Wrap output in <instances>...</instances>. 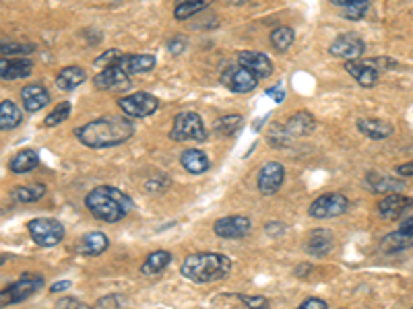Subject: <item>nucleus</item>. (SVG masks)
<instances>
[{
	"label": "nucleus",
	"mask_w": 413,
	"mask_h": 309,
	"mask_svg": "<svg viewBox=\"0 0 413 309\" xmlns=\"http://www.w3.org/2000/svg\"><path fill=\"white\" fill-rule=\"evenodd\" d=\"M341 8V15L345 17V19H349V21H360L366 13H368V8H370V0H353V2H349V4H345V6H339Z\"/></svg>",
	"instance_id": "f704fd0d"
},
{
	"label": "nucleus",
	"mask_w": 413,
	"mask_h": 309,
	"mask_svg": "<svg viewBox=\"0 0 413 309\" xmlns=\"http://www.w3.org/2000/svg\"><path fill=\"white\" fill-rule=\"evenodd\" d=\"M122 52L120 50H108V52H104L102 56H97L95 58V66H100V69H108V66H112V64H118L120 60H122Z\"/></svg>",
	"instance_id": "58836bf2"
},
{
	"label": "nucleus",
	"mask_w": 413,
	"mask_h": 309,
	"mask_svg": "<svg viewBox=\"0 0 413 309\" xmlns=\"http://www.w3.org/2000/svg\"><path fill=\"white\" fill-rule=\"evenodd\" d=\"M56 308H79V309H85L87 306L83 303V301H79V299H73V297H67V299H58V303H56Z\"/></svg>",
	"instance_id": "c03bdc74"
},
{
	"label": "nucleus",
	"mask_w": 413,
	"mask_h": 309,
	"mask_svg": "<svg viewBox=\"0 0 413 309\" xmlns=\"http://www.w3.org/2000/svg\"><path fill=\"white\" fill-rule=\"evenodd\" d=\"M397 173L403 175V178H413V161L405 163V165H399L397 167Z\"/></svg>",
	"instance_id": "49530a36"
},
{
	"label": "nucleus",
	"mask_w": 413,
	"mask_h": 309,
	"mask_svg": "<svg viewBox=\"0 0 413 309\" xmlns=\"http://www.w3.org/2000/svg\"><path fill=\"white\" fill-rule=\"evenodd\" d=\"M65 289H71V280H60V282L52 285L50 293H58V291H65Z\"/></svg>",
	"instance_id": "09e8293b"
},
{
	"label": "nucleus",
	"mask_w": 413,
	"mask_h": 309,
	"mask_svg": "<svg viewBox=\"0 0 413 309\" xmlns=\"http://www.w3.org/2000/svg\"><path fill=\"white\" fill-rule=\"evenodd\" d=\"M302 309H327V301H323V299H316V297H312V299H306V301H302Z\"/></svg>",
	"instance_id": "37998d69"
},
{
	"label": "nucleus",
	"mask_w": 413,
	"mask_h": 309,
	"mask_svg": "<svg viewBox=\"0 0 413 309\" xmlns=\"http://www.w3.org/2000/svg\"><path fill=\"white\" fill-rule=\"evenodd\" d=\"M227 4H233V6H240V4H244L246 0H226Z\"/></svg>",
	"instance_id": "864d4df0"
},
{
	"label": "nucleus",
	"mask_w": 413,
	"mask_h": 309,
	"mask_svg": "<svg viewBox=\"0 0 413 309\" xmlns=\"http://www.w3.org/2000/svg\"><path fill=\"white\" fill-rule=\"evenodd\" d=\"M401 231L413 235V217H409V219H405V221H403V225H401Z\"/></svg>",
	"instance_id": "3c124183"
},
{
	"label": "nucleus",
	"mask_w": 413,
	"mask_h": 309,
	"mask_svg": "<svg viewBox=\"0 0 413 309\" xmlns=\"http://www.w3.org/2000/svg\"><path fill=\"white\" fill-rule=\"evenodd\" d=\"M213 0H176L174 4V17L178 21H187L190 17L198 15L201 10H205Z\"/></svg>",
	"instance_id": "c756f323"
},
{
	"label": "nucleus",
	"mask_w": 413,
	"mask_h": 309,
	"mask_svg": "<svg viewBox=\"0 0 413 309\" xmlns=\"http://www.w3.org/2000/svg\"><path fill=\"white\" fill-rule=\"evenodd\" d=\"M238 301H240V303H244L246 308H257V309H266V308H269V299H266V297H261V295H257V297H248V295H238Z\"/></svg>",
	"instance_id": "a19ab883"
},
{
	"label": "nucleus",
	"mask_w": 413,
	"mask_h": 309,
	"mask_svg": "<svg viewBox=\"0 0 413 309\" xmlns=\"http://www.w3.org/2000/svg\"><path fill=\"white\" fill-rule=\"evenodd\" d=\"M108 247H110L108 235H104L102 231H93L83 235V237L79 239V243H76V254H79V256H85V258H93V256L104 254Z\"/></svg>",
	"instance_id": "a211bd4d"
},
{
	"label": "nucleus",
	"mask_w": 413,
	"mask_h": 309,
	"mask_svg": "<svg viewBox=\"0 0 413 309\" xmlns=\"http://www.w3.org/2000/svg\"><path fill=\"white\" fill-rule=\"evenodd\" d=\"M238 64L246 66L248 71H252L259 78H266L273 75V62L269 60V56L263 52H240L238 54Z\"/></svg>",
	"instance_id": "f3484780"
},
{
	"label": "nucleus",
	"mask_w": 413,
	"mask_h": 309,
	"mask_svg": "<svg viewBox=\"0 0 413 309\" xmlns=\"http://www.w3.org/2000/svg\"><path fill=\"white\" fill-rule=\"evenodd\" d=\"M170 138L176 143H187V141L207 143L209 132L203 124V117L196 112H182L174 120V126L170 130Z\"/></svg>",
	"instance_id": "20e7f679"
},
{
	"label": "nucleus",
	"mask_w": 413,
	"mask_h": 309,
	"mask_svg": "<svg viewBox=\"0 0 413 309\" xmlns=\"http://www.w3.org/2000/svg\"><path fill=\"white\" fill-rule=\"evenodd\" d=\"M133 134H135L133 122L120 116L97 117L75 130L76 141L89 149H108V147L124 145Z\"/></svg>",
	"instance_id": "f257e3e1"
},
{
	"label": "nucleus",
	"mask_w": 413,
	"mask_h": 309,
	"mask_svg": "<svg viewBox=\"0 0 413 309\" xmlns=\"http://www.w3.org/2000/svg\"><path fill=\"white\" fill-rule=\"evenodd\" d=\"M124 303V297L120 295H108V297H102L95 301V308H120Z\"/></svg>",
	"instance_id": "79ce46f5"
},
{
	"label": "nucleus",
	"mask_w": 413,
	"mask_h": 309,
	"mask_svg": "<svg viewBox=\"0 0 413 309\" xmlns=\"http://www.w3.org/2000/svg\"><path fill=\"white\" fill-rule=\"evenodd\" d=\"M41 287H43V276L41 274L25 272L19 280H15L13 285H8L2 291L0 303H2V308H6V303H21L25 299H29L34 293H38Z\"/></svg>",
	"instance_id": "423d86ee"
},
{
	"label": "nucleus",
	"mask_w": 413,
	"mask_h": 309,
	"mask_svg": "<svg viewBox=\"0 0 413 309\" xmlns=\"http://www.w3.org/2000/svg\"><path fill=\"white\" fill-rule=\"evenodd\" d=\"M294 41H296V34H294V29L287 27V25H281V27H277V29L271 34V45H273L277 52H287V50L294 45Z\"/></svg>",
	"instance_id": "473e14b6"
},
{
	"label": "nucleus",
	"mask_w": 413,
	"mask_h": 309,
	"mask_svg": "<svg viewBox=\"0 0 413 309\" xmlns=\"http://www.w3.org/2000/svg\"><path fill=\"white\" fill-rule=\"evenodd\" d=\"M36 50L34 43H19V41H2L0 45V54L2 56H13V54H32Z\"/></svg>",
	"instance_id": "4c0bfd02"
},
{
	"label": "nucleus",
	"mask_w": 413,
	"mask_h": 309,
	"mask_svg": "<svg viewBox=\"0 0 413 309\" xmlns=\"http://www.w3.org/2000/svg\"><path fill=\"white\" fill-rule=\"evenodd\" d=\"M366 186L376 194H393L405 190V182L403 180L386 178V175H380V173H368L366 175Z\"/></svg>",
	"instance_id": "b1692460"
},
{
	"label": "nucleus",
	"mask_w": 413,
	"mask_h": 309,
	"mask_svg": "<svg viewBox=\"0 0 413 309\" xmlns=\"http://www.w3.org/2000/svg\"><path fill=\"white\" fill-rule=\"evenodd\" d=\"M264 231H266V235L277 237V235H281V233L285 231V225H283V223H266Z\"/></svg>",
	"instance_id": "a18cd8bd"
},
{
	"label": "nucleus",
	"mask_w": 413,
	"mask_h": 309,
	"mask_svg": "<svg viewBox=\"0 0 413 309\" xmlns=\"http://www.w3.org/2000/svg\"><path fill=\"white\" fill-rule=\"evenodd\" d=\"M308 272H312V264H300V266H296V276H308Z\"/></svg>",
	"instance_id": "8fccbe9b"
},
{
	"label": "nucleus",
	"mask_w": 413,
	"mask_h": 309,
	"mask_svg": "<svg viewBox=\"0 0 413 309\" xmlns=\"http://www.w3.org/2000/svg\"><path fill=\"white\" fill-rule=\"evenodd\" d=\"M39 165V154L38 151L34 149H25L21 153H17L13 159H11V171L13 173H29L34 171L36 167Z\"/></svg>",
	"instance_id": "cd10ccee"
},
{
	"label": "nucleus",
	"mask_w": 413,
	"mask_h": 309,
	"mask_svg": "<svg viewBox=\"0 0 413 309\" xmlns=\"http://www.w3.org/2000/svg\"><path fill=\"white\" fill-rule=\"evenodd\" d=\"M27 231L32 239L41 247H54L65 239V225L50 217H39L27 223Z\"/></svg>",
	"instance_id": "39448f33"
},
{
	"label": "nucleus",
	"mask_w": 413,
	"mask_h": 309,
	"mask_svg": "<svg viewBox=\"0 0 413 309\" xmlns=\"http://www.w3.org/2000/svg\"><path fill=\"white\" fill-rule=\"evenodd\" d=\"M242 124H244V120L242 116H236V114H229V116L219 117V120H215V132L219 134V136H233V134H238L240 132V128H242Z\"/></svg>",
	"instance_id": "72a5a7b5"
},
{
	"label": "nucleus",
	"mask_w": 413,
	"mask_h": 309,
	"mask_svg": "<svg viewBox=\"0 0 413 309\" xmlns=\"http://www.w3.org/2000/svg\"><path fill=\"white\" fill-rule=\"evenodd\" d=\"M333 245H335V235L329 229H314V231L308 233V237L304 241L306 254L314 256V258H323V256L331 254Z\"/></svg>",
	"instance_id": "2eb2a0df"
},
{
	"label": "nucleus",
	"mask_w": 413,
	"mask_h": 309,
	"mask_svg": "<svg viewBox=\"0 0 413 309\" xmlns=\"http://www.w3.org/2000/svg\"><path fill=\"white\" fill-rule=\"evenodd\" d=\"M283 126L290 136H306L316 128V120L310 112H298V114L287 117V122Z\"/></svg>",
	"instance_id": "393cba45"
},
{
	"label": "nucleus",
	"mask_w": 413,
	"mask_h": 309,
	"mask_svg": "<svg viewBox=\"0 0 413 309\" xmlns=\"http://www.w3.org/2000/svg\"><path fill=\"white\" fill-rule=\"evenodd\" d=\"M180 165L187 169L190 175H201L205 173L211 163H209V157L207 153H203L201 149H187L180 153Z\"/></svg>",
	"instance_id": "412c9836"
},
{
	"label": "nucleus",
	"mask_w": 413,
	"mask_h": 309,
	"mask_svg": "<svg viewBox=\"0 0 413 309\" xmlns=\"http://www.w3.org/2000/svg\"><path fill=\"white\" fill-rule=\"evenodd\" d=\"M229 272H231V260L226 254H215V252L190 254L180 266V274L198 285L217 282L226 278Z\"/></svg>",
	"instance_id": "7ed1b4c3"
},
{
	"label": "nucleus",
	"mask_w": 413,
	"mask_h": 309,
	"mask_svg": "<svg viewBox=\"0 0 413 309\" xmlns=\"http://www.w3.org/2000/svg\"><path fill=\"white\" fill-rule=\"evenodd\" d=\"M335 6H345V4H349V2H353V0H331Z\"/></svg>",
	"instance_id": "603ef678"
},
{
	"label": "nucleus",
	"mask_w": 413,
	"mask_h": 309,
	"mask_svg": "<svg viewBox=\"0 0 413 309\" xmlns=\"http://www.w3.org/2000/svg\"><path fill=\"white\" fill-rule=\"evenodd\" d=\"M172 262V254L165 252V250H159V252H153L145 258V262L141 264V274L143 276H155L159 272L163 271L168 264Z\"/></svg>",
	"instance_id": "c85d7f7f"
},
{
	"label": "nucleus",
	"mask_w": 413,
	"mask_h": 309,
	"mask_svg": "<svg viewBox=\"0 0 413 309\" xmlns=\"http://www.w3.org/2000/svg\"><path fill=\"white\" fill-rule=\"evenodd\" d=\"M85 80H87V73L81 66H65L56 75V87L60 91H75Z\"/></svg>",
	"instance_id": "a878e982"
},
{
	"label": "nucleus",
	"mask_w": 413,
	"mask_h": 309,
	"mask_svg": "<svg viewBox=\"0 0 413 309\" xmlns=\"http://www.w3.org/2000/svg\"><path fill=\"white\" fill-rule=\"evenodd\" d=\"M364 50H366L364 39L358 38L356 34H343V36H339L331 43V48H329L331 56L343 58V60H358L364 54Z\"/></svg>",
	"instance_id": "4468645a"
},
{
	"label": "nucleus",
	"mask_w": 413,
	"mask_h": 309,
	"mask_svg": "<svg viewBox=\"0 0 413 309\" xmlns=\"http://www.w3.org/2000/svg\"><path fill=\"white\" fill-rule=\"evenodd\" d=\"M409 247H413V235L401 231V229L386 235L380 243V250L384 254H397V252H403V250H409Z\"/></svg>",
	"instance_id": "bb28decb"
},
{
	"label": "nucleus",
	"mask_w": 413,
	"mask_h": 309,
	"mask_svg": "<svg viewBox=\"0 0 413 309\" xmlns=\"http://www.w3.org/2000/svg\"><path fill=\"white\" fill-rule=\"evenodd\" d=\"M283 182H285V169L277 161L264 163L263 167H261V171H259V178H257L259 192L263 194V196H273V194L279 192Z\"/></svg>",
	"instance_id": "9b49d317"
},
{
	"label": "nucleus",
	"mask_w": 413,
	"mask_h": 309,
	"mask_svg": "<svg viewBox=\"0 0 413 309\" xmlns=\"http://www.w3.org/2000/svg\"><path fill=\"white\" fill-rule=\"evenodd\" d=\"M46 194V186L43 184H27V186H17L11 196L13 200L17 202H23V204H29V202H38L43 198Z\"/></svg>",
	"instance_id": "2f4dec72"
},
{
	"label": "nucleus",
	"mask_w": 413,
	"mask_h": 309,
	"mask_svg": "<svg viewBox=\"0 0 413 309\" xmlns=\"http://www.w3.org/2000/svg\"><path fill=\"white\" fill-rule=\"evenodd\" d=\"M358 130L372 141H384L393 134V124L384 122V120H378V117H368V120L358 122Z\"/></svg>",
	"instance_id": "4be33fe9"
},
{
	"label": "nucleus",
	"mask_w": 413,
	"mask_h": 309,
	"mask_svg": "<svg viewBox=\"0 0 413 309\" xmlns=\"http://www.w3.org/2000/svg\"><path fill=\"white\" fill-rule=\"evenodd\" d=\"M345 71L351 75V77L358 80V85L362 87H374L378 82V77H380V71L376 69L374 64L370 60H347L345 62Z\"/></svg>",
	"instance_id": "dca6fc26"
},
{
	"label": "nucleus",
	"mask_w": 413,
	"mask_h": 309,
	"mask_svg": "<svg viewBox=\"0 0 413 309\" xmlns=\"http://www.w3.org/2000/svg\"><path fill=\"white\" fill-rule=\"evenodd\" d=\"M222 85L227 87L231 93L246 95V93H250V91L257 89L259 77H257L252 71H248L246 66H242V64H238V66H227L226 71H224V75H222Z\"/></svg>",
	"instance_id": "1a4fd4ad"
},
{
	"label": "nucleus",
	"mask_w": 413,
	"mask_h": 309,
	"mask_svg": "<svg viewBox=\"0 0 413 309\" xmlns=\"http://www.w3.org/2000/svg\"><path fill=\"white\" fill-rule=\"evenodd\" d=\"M71 110H73V106H71L69 101L60 103L56 110H52V112L46 116V120H43V126H46V128H54V126H58V124L67 122L69 116H71Z\"/></svg>",
	"instance_id": "c9c22d12"
},
{
	"label": "nucleus",
	"mask_w": 413,
	"mask_h": 309,
	"mask_svg": "<svg viewBox=\"0 0 413 309\" xmlns=\"http://www.w3.org/2000/svg\"><path fill=\"white\" fill-rule=\"evenodd\" d=\"M23 120V112L13 103V101H2L0 103V128L2 130H13L21 124Z\"/></svg>",
	"instance_id": "7c9ffc66"
},
{
	"label": "nucleus",
	"mask_w": 413,
	"mask_h": 309,
	"mask_svg": "<svg viewBox=\"0 0 413 309\" xmlns=\"http://www.w3.org/2000/svg\"><path fill=\"white\" fill-rule=\"evenodd\" d=\"M120 110L124 112V116L128 117H147L153 116L159 108V101L155 95H151L147 91H139L133 95H124L122 99H118Z\"/></svg>",
	"instance_id": "6e6552de"
},
{
	"label": "nucleus",
	"mask_w": 413,
	"mask_h": 309,
	"mask_svg": "<svg viewBox=\"0 0 413 309\" xmlns=\"http://www.w3.org/2000/svg\"><path fill=\"white\" fill-rule=\"evenodd\" d=\"M85 206L95 219L104 223H118L135 208V202L128 194L118 188L100 186L85 196Z\"/></svg>",
	"instance_id": "f03ea898"
},
{
	"label": "nucleus",
	"mask_w": 413,
	"mask_h": 309,
	"mask_svg": "<svg viewBox=\"0 0 413 309\" xmlns=\"http://www.w3.org/2000/svg\"><path fill=\"white\" fill-rule=\"evenodd\" d=\"M93 87L97 91H110V93H124L130 89V75L120 66L112 64L108 69H104L100 75L93 77Z\"/></svg>",
	"instance_id": "9d476101"
},
{
	"label": "nucleus",
	"mask_w": 413,
	"mask_h": 309,
	"mask_svg": "<svg viewBox=\"0 0 413 309\" xmlns=\"http://www.w3.org/2000/svg\"><path fill=\"white\" fill-rule=\"evenodd\" d=\"M32 69H34V62L27 60V58H19V60H6V58H2L0 60V77L4 78V80L29 77Z\"/></svg>",
	"instance_id": "5701e85b"
},
{
	"label": "nucleus",
	"mask_w": 413,
	"mask_h": 309,
	"mask_svg": "<svg viewBox=\"0 0 413 309\" xmlns=\"http://www.w3.org/2000/svg\"><path fill=\"white\" fill-rule=\"evenodd\" d=\"M118 64L133 77V75H141V73L153 71L155 64H157V60L151 54H124Z\"/></svg>",
	"instance_id": "aec40b11"
},
{
	"label": "nucleus",
	"mask_w": 413,
	"mask_h": 309,
	"mask_svg": "<svg viewBox=\"0 0 413 309\" xmlns=\"http://www.w3.org/2000/svg\"><path fill=\"white\" fill-rule=\"evenodd\" d=\"M213 231L222 239H242L252 231V223L248 217L233 215V217H224V219L215 221Z\"/></svg>",
	"instance_id": "ddd939ff"
},
{
	"label": "nucleus",
	"mask_w": 413,
	"mask_h": 309,
	"mask_svg": "<svg viewBox=\"0 0 413 309\" xmlns=\"http://www.w3.org/2000/svg\"><path fill=\"white\" fill-rule=\"evenodd\" d=\"M266 93H269L271 97H275V101H277V103H281V101L285 99V93L281 91V87H275V89H269Z\"/></svg>",
	"instance_id": "de8ad7c7"
},
{
	"label": "nucleus",
	"mask_w": 413,
	"mask_h": 309,
	"mask_svg": "<svg viewBox=\"0 0 413 309\" xmlns=\"http://www.w3.org/2000/svg\"><path fill=\"white\" fill-rule=\"evenodd\" d=\"M145 188H147V192H151V194L165 192V190L170 188V180H168L165 175H157V178H151V180H147Z\"/></svg>",
	"instance_id": "ea45409f"
},
{
	"label": "nucleus",
	"mask_w": 413,
	"mask_h": 309,
	"mask_svg": "<svg viewBox=\"0 0 413 309\" xmlns=\"http://www.w3.org/2000/svg\"><path fill=\"white\" fill-rule=\"evenodd\" d=\"M413 206V198L405 196V194L393 192L386 194L380 202H378V215L384 221H397L405 215V210H409Z\"/></svg>",
	"instance_id": "f8f14e48"
},
{
	"label": "nucleus",
	"mask_w": 413,
	"mask_h": 309,
	"mask_svg": "<svg viewBox=\"0 0 413 309\" xmlns=\"http://www.w3.org/2000/svg\"><path fill=\"white\" fill-rule=\"evenodd\" d=\"M347 208H349V200H347L345 194L329 192L318 196V198L310 204L308 215H310L312 219H320V221H323V219H335V217L345 215Z\"/></svg>",
	"instance_id": "0eeeda50"
},
{
	"label": "nucleus",
	"mask_w": 413,
	"mask_h": 309,
	"mask_svg": "<svg viewBox=\"0 0 413 309\" xmlns=\"http://www.w3.org/2000/svg\"><path fill=\"white\" fill-rule=\"evenodd\" d=\"M21 101H23V110L25 112H39L50 103V93L43 85H27L21 89Z\"/></svg>",
	"instance_id": "6ab92c4d"
},
{
	"label": "nucleus",
	"mask_w": 413,
	"mask_h": 309,
	"mask_svg": "<svg viewBox=\"0 0 413 309\" xmlns=\"http://www.w3.org/2000/svg\"><path fill=\"white\" fill-rule=\"evenodd\" d=\"M266 138H269V145L271 147H277L279 149V147H285L292 136L287 134V130H285L283 124H273L271 130H269V134H266Z\"/></svg>",
	"instance_id": "e433bc0d"
}]
</instances>
